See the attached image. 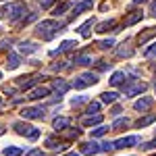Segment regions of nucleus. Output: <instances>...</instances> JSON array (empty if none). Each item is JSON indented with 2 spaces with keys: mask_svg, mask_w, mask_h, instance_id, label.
I'll return each mask as SVG.
<instances>
[{
  "mask_svg": "<svg viewBox=\"0 0 156 156\" xmlns=\"http://www.w3.org/2000/svg\"><path fill=\"white\" fill-rule=\"evenodd\" d=\"M58 31H60V25L54 19H48V21H42V23L36 25V36H40L42 40H52Z\"/></svg>",
  "mask_w": 156,
  "mask_h": 156,
  "instance_id": "f257e3e1",
  "label": "nucleus"
},
{
  "mask_svg": "<svg viewBox=\"0 0 156 156\" xmlns=\"http://www.w3.org/2000/svg\"><path fill=\"white\" fill-rule=\"evenodd\" d=\"M96 83H98L96 73H81L79 77H75L73 87H75V90H83V87H87V85H96Z\"/></svg>",
  "mask_w": 156,
  "mask_h": 156,
  "instance_id": "f03ea898",
  "label": "nucleus"
},
{
  "mask_svg": "<svg viewBox=\"0 0 156 156\" xmlns=\"http://www.w3.org/2000/svg\"><path fill=\"white\" fill-rule=\"evenodd\" d=\"M12 129L19 133V135H25V137H29V140H36L37 135H40V131H37L36 127H31V125H27V123H15L12 125Z\"/></svg>",
  "mask_w": 156,
  "mask_h": 156,
  "instance_id": "7ed1b4c3",
  "label": "nucleus"
},
{
  "mask_svg": "<svg viewBox=\"0 0 156 156\" xmlns=\"http://www.w3.org/2000/svg\"><path fill=\"white\" fill-rule=\"evenodd\" d=\"M4 12H6V17H9L11 21H17L19 17H23V15H25V4H23V2H12V4H6Z\"/></svg>",
  "mask_w": 156,
  "mask_h": 156,
  "instance_id": "20e7f679",
  "label": "nucleus"
},
{
  "mask_svg": "<svg viewBox=\"0 0 156 156\" xmlns=\"http://www.w3.org/2000/svg\"><path fill=\"white\" fill-rule=\"evenodd\" d=\"M21 115H23V119H44L46 117V108L42 106H27L21 110Z\"/></svg>",
  "mask_w": 156,
  "mask_h": 156,
  "instance_id": "39448f33",
  "label": "nucleus"
},
{
  "mask_svg": "<svg viewBox=\"0 0 156 156\" xmlns=\"http://www.w3.org/2000/svg\"><path fill=\"white\" fill-rule=\"evenodd\" d=\"M140 144V137L137 135H129V137H121L112 144V150H123V148H131V146Z\"/></svg>",
  "mask_w": 156,
  "mask_h": 156,
  "instance_id": "423d86ee",
  "label": "nucleus"
},
{
  "mask_svg": "<svg viewBox=\"0 0 156 156\" xmlns=\"http://www.w3.org/2000/svg\"><path fill=\"white\" fill-rule=\"evenodd\" d=\"M144 19V12L142 11H133V12H129L125 19H123V27H131V25H135L137 21H142Z\"/></svg>",
  "mask_w": 156,
  "mask_h": 156,
  "instance_id": "0eeeda50",
  "label": "nucleus"
},
{
  "mask_svg": "<svg viewBox=\"0 0 156 156\" xmlns=\"http://www.w3.org/2000/svg\"><path fill=\"white\" fill-rule=\"evenodd\" d=\"M94 6V2L92 0H83V2H79V4H75V9L71 11V19H75V17H79L83 11H90Z\"/></svg>",
  "mask_w": 156,
  "mask_h": 156,
  "instance_id": "6e6552de",
  "label": "nucleus"
},
{
  "mask_svg": "<svg viewBox=\"0 0 156 156\" xmlns=\"http://www.w3.org/2000/svg\"><path fill=\"white\" fill-rule=\"evenodd\" d=\"M146 92V83H135V85H127L125 87V98H131V96H137V94H144Z\"/></svg>",
  "mask_w": 156,
  "mask_h": 156,
  "instance_id": "1a4fd4ad",
  "label": "nucleus"
},
{
  "mask_svg": "<svg viewBox=\"0 0 156 156\" xmlns=\"http://www.w3.org/2000/svg\"><path fill=\"white\" fill-rule=\"evenodd\" d=\"M50 96V87H36L29 92V100H42V98H48Z\"/></svg>",
  "mask_w": 156,
  "mask_h": 156,
  "instance_id": "9d476101",
  "label": "nucleus"
},
{
  "mask_svg": "<svg viewBox=\"0 0 156 156\" xmlns=\"http://www.w3.org/2000/svg\"><path fill=\"white\" fill-rule=\"evenodd\" d=\"M152 104H154V100H152L150 96H144V98H140V100L133 104V108H135V110H142V112H146V110L152 106Z\"/></svg>",
  "mask_w": 156,
  "mask_h": 156,
  "instance_id": "9b49d317",
  "label": "nucleus"
},
{
  "mask_svg": "<svg viewBox=\"0 0 156 156\" xmlns=\"http://www.w3.org/2000/svg\"><path fill=\"white\" fill-rule=\"evenodd\" d=\"M98 152H100V146H98L96 142H85V144L81 146V154L92 156V154H98Z\"/></svg>",
  "mask_w": 156,
  "mask_h": 156,
  "instance_id": "f8f14e48",
  "label": "nucleus"
},
{
  "mask_svg": "<svg viewBox=\"0 0 156 156\" xmlns=\"http://www.w3.org/2000/svg\"><path fill=\"white\" fill-rule=\"evenodd\" d=\"M75 46H77V42H75V40H65V42H62V44H60L58 48H56V50H52V52H50V54H52V56H54V54H60V52H67V50L75 48Z\"/></svg>",
  "mask_w": 156,
  "mask_h": 156,
  "instance_id": "ddd939ff",
  "label": "nucleus"
},
{
  "mask_svg": "<svg viewBox=\"0 0 156 156\" xmlns=\"http://www.w3.org/2000/svg\"><path fill=\"white\" fill-rule=\"evenodd\" d=\"M100 121H102V115H87V117H83V123L85 127H92V125H100Z\"/></svg>",
  "mask_w": 156,
  "mask_h": 156,
  "instance_id": "4468645a",
  "label": "nucleus"
},
{
  "mask_svg": "<svg viewBox=\"0 0 156 156\" xmlns=\"http://www.w3.org/2000/svg\"><path fill=\"white\" fill-rule=\"evenodd\" d=\"M125 79H127V75H125L123 71H117V73H112L110 83H112V85H125Z\"/></svg>",
  "mask_w": 156,
  "mask_h": 156,
  "instance_id": "2eb2a0df",
  "label": "nucleus"
},
{
  "mask_svg": "<svg viewBox=\"0 0 156 156\" xmlns=\"http://www.w3.org/2000/svg\"><path fill=\"white\" fill-rule=\"evenodd\" d=\"M154 36H156V29H154V27H150V29H146L144 34H140V36H137V42H140V44H146L148 40H152Z\"/></svg>",
  "mask_w": 156,
  "mask_h": 156,
  "instance_id": "dca6fc26",
  "label": "nucleus"
},
{
  "mask_svg": "<svg viewBox=\"0 0 156 156\" xmlns=\"http://www.w3.org/2000/svg\"><path fill=\"white\" fill-rule=\"evenodd\" d=\"M69 9H71V2H60V4H56V6H54L52 15H54V17H60V15H65Z\"/></svg>",
  "mask_w": 156,
  "mask_h": 156,
  "instance_id": "f3484780",
  "label": "nucleus"
},
{
  "mask_svg": "<svg viewBox=\"0 0 156 156\" xmlns=\"http://www.w3.org/2000/svg\"><path fill=\"white\" fill-rule=\"evenodd\" d=\"M52 125H54V129H56V131H62V129H67V127H69V119H65V117H56Z\"/></svg>",
  "mask_w": 156,
  "mask_h": 156,
  "instance_id": "a211bd4d",
  "label": "nucleus"
},
{
  "mask_svg": "<svg viewBox=\"0 0 156 156\" xmlns=\"http://www.w3.org/2000/svg\"><path fill=\"white\" fill-rule=\"evenodd\" d=\"M112 27H115V21L108 19V21H102L100 25H96V31H98V34H106L108 29H112Z\"/></svg>",
  "mask_w": 156,
  "mask_h": 156,
  "instance_id": "6ab92c4d",
  "label": "nucleus"
},
{
  "mask_svg": "<svg viewBox=\"0 0 156 156\" xmlns=\"http://www.w3.org/2000/svg\"><path fill=\"white\" fill-rule=\"evenodd\" d=\"M19 50H21L23 54H29V52H36L37 46L34 42H21V44H19Z\"/></svg>",
  "mask_w": 156,
  "mask_h": 156,
  "instance_id": "aec40b11",
  "label": "nucleus"
},
{
  "mask_svg": "<svg viewBox=\"0 0 156 156\" xmlns=\"http://www.w3.org/2000/svg\"><path fill=\"white\" fill-rule=\"evenodd\" d=\"M19 65H21V58H19L17 54H9V58H6V67L12 71V69H17Z\"/></svg>",
  "mask_w": 156,
  "mask_h": 156,
  "instance_id": "412c9836",
  "label": "nucleus"
},
{
  "mask_svg": "<svg viewBox=\"0 0 156 156\" xmlns=\"http://www.w3.org/2000/svg\"><path fill=\"white\" fill-rule=\"evenodd\" d=\"M129 127V119H117L112 123V129L115 131H123V129H127Z\"/></svg>",
  "mask_w": 156,
  "mask_h": 156,
  "instance_id": "4be33fe9",
  "label": "nucleus"
},
{
  "mask_svg": "<svg viewBox=\"0 0 156 156\" xmlns=\"http://www.w3.org/2000/svg\"><path fill=\"white\" fill-rule=\"evenodd\" d=\"M90 27H94V19H87V21H85V23L81 25L77 31H79V34H81L83 37H87V36H90Z\"/></svg>",
  "mask_w": 156,
  "mask_h": 156,
  "instance_id": "5701e85b",
  "label": "nucleus"
},
{
  "mask_svg": "<svg viewBox=\"0 0 156 156\" xmlns=\"http://www.w3.org/2000/svg\"><path fill=\"white\" fill-rule=\"evenodd\" d=\"M100 96H102V102H106V104H112V102H117L119 94H117V92H104V94H100Z\"/></svg>",
  "mask_w": 156,
  "mask_h": 156,
  "instance_id": "b1692460",
  "label": "nucleus"
},
{
  "mask_svg": "<svg viewBox=\"0 0 156 156\" xmlns=\"http://www.w3.org/2000/svg\"><path fill=\"white\" fill-rule=\"evenodd\" d=\"M154 121H156V115H148V117H142L135 125L142 129V127H148V125H150V123H154Z\"/></svg>",
  "mask_w": 156,
  "mask_h": 156,
  "instance_id": "393cba45",
  "label": "nucleus"
},
{
  "mask_svg": "<svg viewBox=\"0 0 156 156\" xmlns=\"http://www.w3.org/2000/svg\"><path fill=\"white\" fill-rule=\"evenodd\" d=\"M73 62H75V65H92V56H90V54H77Z\"/></svg>",
  "mask_w": 156,
  "mask_h": 156,
  "instance_id": "a878e982",
  "label": "nucleus"
},
{
  "mask_svg": "<svg viewBox=\"0 0 156 156\" xmlns=\"http://www.w3.org/2000/svg\"><path fill=\"white\" fill-rule=\"evenodd\" d=\"M21 154H23V150L17 148V146H6L4 148V156H21Z\"/></svg>",
  "mask_w": 156,
  "mask_h": 156,
  "instance_id": "bb28decb",
  "label": "nucleus"
},
{
  "mask_svg": "<svg viewBox=\"0 0 156 156\" xmlns=\"http://www.w3.org/2000/svg\"><path fill=\"white\" fill-rule=\"evenodd\" d=\"M54 90H56L58 94H65V92L69 90V83H65L62 79H56V81H54Z\"/></svg>",
  "mask_w": 156,
  "mask_h": 156,
  "instance_id": "cd10ccee",
  "label": "nucleus"
},
{
  "mask_svg": "<svg viewBox=\"0 0 156 156\" xmlns=\"http://www.w3.org/2000/svg\"><path fill=\"white\" fill-rule=\"evenodd\" d=\"M106 131H108V127H104V125H98L96 129L92 131V137H100V135H104Z\"/></svg>",
  "mask_w": 156,
  "mask_h": 156,
  "instance_id": "c85d7f7f",
  "label": "nucleus"
},
{
  "mask_svg": "<svg viewBox=\"0 0 156 156\" xmlns=\"http://www.w3.org/2000/svg\"><path fill=\"white\" fill-rule=\"evenodd\" d=\"M46 146L48 148H62V144H60L56 137H46Z\"/></svg>",
  "mask_w": 156,
  "mask_h": 156,
  "instance_id": "c756f323",
  "label": "nucleus"
},
{
  "mask_svg": "<svg viewBox=\"0 0 156 156\" xmlns=\"http://www.w3.org/2000/svg\"><path fill=\"white\" fill-rule=\"evenodd\" d=\"M98 110H100V102H90V104H87V108H85V112H87V115L98 112Z\"/></svg>",
  "mask_w": 156,
  "mask_h": 156,
  "instance_id": "7c9ffc66",
  "label": "nucleus"
},
{
  "mask_svg": "<svg viewBox=\"0 0 156 156\" xmlns=\"http://www.w3.org/2000/svg\"><path fill=\"white\" fill-rule=\"evenodd\" d=\"M144 56H146V58H152V56H156V44H152L150 48L144 50ZM154 67H156V65H154Z\"/></svg>",
  "mask_w": 156,
  "mask_h": 156,
  "instance_id": "2f4dec72",
  "label": "nucleus"
},
{
  "mask_svg": "<svg viewBox=\"0 0 156 156\" xmlns=\"http://www.w3.org/2000/svg\"><path fill=\"white\" fill-rule=\"evenodd\" d=\"M98 46H100L102 50H108V48H112V46H115V40H104V42H100Z\"/></svg>",
  "mask_w": 156,
  "mask_h": 156,
  "instance_id": "473e14b6",
  "label": "nucleus"
},
{
  "mask_svg": "<svg viewBox=\"0 0 156 156\" xmlns=\"http://www.w3.org/2000/svg\"><path fill=\"white\" fill-rule=\"evenodd\" d=\"M119 56H131L133 54V50L131 48H119V52H117Z\"/></svg>",
  "mask_w": 156,
  "mask_h": 156,
  "instance_id": "72a5a7b5",
  "label": "nucleus"
},
{
  "mask_svg": "<svg viewBox=\"0 0 156 156\" xmlns=\"http://www.w3.org/2000/svg\"><path fill=\"white\" fill-rule=\"evenodd\" d=\"M142 148H144V150H156V140H150V142H146Z\"/></svg>",
  "mask_w": 156,
  "mask_h": 156,
  "instance_id": "f704fd0d",
  "label": "nucleus"
},
{
  "mask_svg": "<svg viewBox=\"0 0 156 156\" xmlns=\"http://www.w3.org/2000/svg\"><path fill=\"white\" fill-rule=\"evenodd\" d=\"M79 135H81V131H79V129H73V131L67 133V137H69V140H73V137H79Z\"/></svg>",
  "mask_w": 156,
  "mask_h": 156,
  "instance_id": "c9c22d12",
  "label": "nucleus"
},
{
  "mask_svg": "<svg viewBox=\"0 0 156 156\" xmlns=\"http://www.w3.org/2000/svg\"><path fill=\"white\" fill-rule=\"evenodd\" d=\"M100 150H102V152H110V150H112V144H110V142H104V144L100 146Z\"/></svg>",
  "mask_w": 156,
  "mask_h": 156,
  "instance_id": "e433bc0d",
  "label": "nucleus"
},
{
  "mask_svg": "<svg viewBox=\"0 0 156 156\" xmlns=\"http://www.w3.org/2000/svg\"><path fill=\"white\" fill-rule=\"evenodd\" d=\"M27 156H44L42 150H31V152H27Z\"/></svg>",
  "mask_w": 156,
  "mask_h": 156,
  "instance_id": "4c0bfd02",
  "label": "nucleus"
},
{
  "mask_svg": "<svg viewBox=\"0 0 156 156\" xmlns=\"http://www.w3.org/2000/svg\"><path fill=\"white\" fill-rule=\"evenodd\" d=\"M52 2H54V0H42V9H48Z\"/></svg>",
  "mask_w": 156,
  "mask_h": 156,
  "instance_id": "58836bf2",
  "label": "nucleus"
},
{
  "mask_svg": "<svg viewBox=\"0 0 156 156\" xmlns=\"http://www.w3.org/2000/svg\"><path fill=\"white\" fill-rule=\"evenodd\" d=\"M152 12H154V17H156V0L152 2Z\"/></svg>",
  "mask_w": 156,
  "mask_h": 156,
  "instance_id": "ea45409f",
  "label": "nucleus"
},
{
  "mask_svg": "<svg viewBox=\"0 0 156 156\" xmlns=\"http://www.w3.org/2000/svg\"><path fill=\"white\" fill-rule=\"evenodd\" d=\"M135 4H142V2H148V0H133Z\"/></svg>",
  "mask_w": 156,
  "mask_h": 156,
  "instance_id": "a19ab883",
  "label": "nucleus"
},
{
  "mask_svg": "<svg viewBox=\"0 0 156 156\" xmlns=\"http://www.w3.org/2000/svg\"><path fill=\"white\" fill-rule=\"evenodd\" d=\"M67 156H79V154H77V152H69Z\"/></svg>",
  "mask_w": 156,
  "mask_h": 156,
  "instance_id": "79ce46f5",
  "label": "nucleus"
},
{
  "mask_svg": "<svg viewBox=\"0 0 156 156\" xmlns=\"http://www.w3.org/2000/svg\"><path fill=\"white\" fill-rule=\"evenodd\" d=\"M2 133H4V125H0V135H2Z\"/></svg>",
  "mask_w": 156,
  "mask_h": 156,
  "instance_id": "37998d69",
  "label": "nucleus"
},
{
  "mask_svg": "<svg viewBox=\"0 0 156 156\" xmlns=\"http://www.w3.org/2000/svg\"><path fill=\"white\" fill-rule=\"evenodd\" d=\"M0 77H2V73H0Z\"/></svg>",
  "mask_w": 156,
  "mask_h": 156,
  "instance_id": "c03bdc74",
  "label": "nucleus"
},
{
  "mask_svg": "<svg viewBox=\"0 0 156 156\" xmlns=\"http://www.w3.org/2000/svg\"><path fill=\"white\" fill-rule=\"evenodd\" d=\"M0 2H2V0H0Z\"/></svg>",
  "mask_w": 156,
  "mask_h": 156,
  "instance_id": "a18cd8bd",
  "label": "nucleus"
}]
</instances>
